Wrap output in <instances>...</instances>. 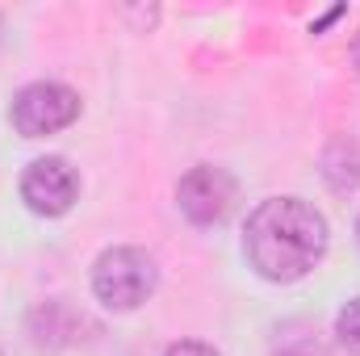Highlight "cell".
<instances>
[{"mask_svg": "<svg viewBox=\"0 0 360 356\" xmlns=\"http://www.w3.org/2000/svg\"><path fill=\"white\" fill-rule=\"evenodd\" d=\"M335 336H340V344H344L348 352L360 356V298H352V302L340 306V314H335Z\"/></svg>", "mask_w": 360, "mask_h": 356, "instance_id": "obj_7", "label": "cell"}, {"mask_svg": "<svg viewBox=\"0 0 360 356\" xmlns=\"http://www.w3.org/2000/svg\"><path fill=\"white\" fill-rule=\"evenodd\" d=\"M243 252L264 281H297L327 252V218L302 197H269L248 214Z\"/></svg>", "mask_w": 360, "mask_h": 356, "instance_id": "obj_1", "label": "cell"}, {"mask_svg": "<svg viewBox=\"0 0 360 356\" xmlns=\"http://www.w3.org/2000/svg\"><path fill=\"white\" fill-rule=\"evenodd\" d=\"M235 177L226 168H214V164H197L188 168L176 184V205L180 214L193 222V227H218L226 222V214L235 210Z\"/></svg>", "mask_w": 360, "mask_h": 356, "instance_id": "obj_4", "label": "cell"}, {"mask_svg": "<svg viewBox=\"0 0 360 356\" xmlns=\"http://www.w3.org/2000/svg\"><path fill=\"white\" fill-rule=\"evenodd\" d=\"M13 130L21 139H46V134H59L68 130L76 117H80V92L59 84V80H38V84H25V89L13 96Z\"/></svg>", "mask_w": 360, "mask_h": 356, "instance_id": "obj_3", "label": "cell"}, {"mask_svg": "<svg viewBox=\"0 0 360 356\" xmlns=\"http://www.w3.org/2000/svg\"><path fill=\"white\" fill-rule=\"evenodd\" d=\"M352 68H356V76H360V34L352 38Z\"/></svg>", "mask_w": 360, "mask_h": 356, "instance_id": "obj_9", "label": "cell"}, {"mask_svg": "<svg viewBox=\"0 0 360 356\" xmlns=\"http://www.w3.org/2000/svg\"><path fill=\"white\" fill-rule=\"evenodd\" d=\"M356 235H360V218H356Z\"/></svg>", "mask_w": 360, "mask_h": 356, "instance_id": "obj_10", "label": "cell"}, {"mask_svg": "<svg viewBox=\"0 0 360 356\" xmlns=\"http://www.w3.org/2000/svg\"><path fill=\"white\" fill-rule=\"evenodd\" d=\"M164 356H218L210 344H197V340H180V344H172Z\"/></svg>", "mask_w": 360, "mask_h": 356, "instance_id": "obj_8", "label": "cell"}, {"mask_svg": "<svg viewBox=\"0 0 360 356\" xmlns=\"http://www.w3.org/2000/svg\"><path fill=\"white\" fill-rule=\"evenodd\" d=\"M323 177L335 193H352L360 184V151L352 139H335L323 151Z\"/></svg>", "mask_w": 360, "mask_h": 356, "instance_id": "obj_6", "label": "cell"}, {"mask_svg": "<svg viewBox=\"0 0 360 356\" xmlns=\"http://www.w3.org/2000/svg\"><path fill=\"white\" fill-rule=\"evenodd\" d=\"M76 197H80V177L63 155H42L21 172V201L42 218L68 214Z\"/></svg>", "mask_w": 360, "mask_h": 356, "instance_id": "obj_5", "label": "cell"}, {"mask_svg": "<svg viewBox=\"0 0 360 356\" xmlns=\"http://www.w3.org/2000/svg\"><path fill=\"white\" fill-rule=\"evenodd\" d=\"M160 285V268L143 248H109L92 265V293L109 310H139Z\"/></svg>", "mask_w": 360, "mask_h": 356, "instance_id": "obj_2", "label": "cell"}]
</instances>
